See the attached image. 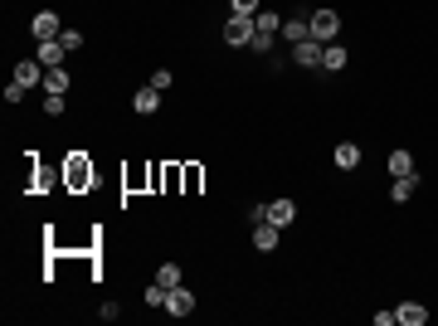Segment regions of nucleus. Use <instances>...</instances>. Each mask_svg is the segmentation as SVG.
Masks as SVG:
<instances>
[{
    "mask_svg": "<svg viewBox=\"0 0 438 326\" xmlns=\"http://www.w3.org/2000/svg\"><path fill=\"white\" fill-rule=\"evenodd\" d=\"M253 34H258V24H253V15H229V24H224V44H234V49H243V44H253Z\"/></svg>",
    "mask_w": 438,
    "mask_h": 326,
    "instance_id": "obj_1",
    "label": "nucleus"
},
{
    "mask_svg": "<svg viewBox=\"0 0 438 326\" xmlns=\"http://www.w3.org/2000/svg\"><path fill=\"white\" fill-rule=\"evenodd\" d=\"M307 24H312V39H322V44L341 34V15H336V10H317V15H312Z\"/></svg>",
    "mask_w": 438,
    "mask_h": 326,
    "instance_id": "obj_2",
    "label": "nucleus"
},
{
    "mask_svg": "<svg viewBox=\"0 0 438 326\" xmlns=\"http://www.w3.org/2000/svg\"><path fill=\"white\" fill-rule=\"evenodd\" d=\"M322 49H327L322 39H302V44H292V64L297 69H317L322 64Z\"/></svg>",
    "mask_w": 438,
    "mask_h": 326,
    "instance_id": "obj_3",
    "label": "nucleus"
},
{
    "mask_svg": "<svg viewBox=\"0 0 438 326\" xmlns=\"http://www.w3.org/2000/svg\"><path fill=\"white\" fill-rule=\"evenodd\" d=\"M64 54H69L64 39H39V54H34V59H39L44 69H64Z\"/></svg>",
    "mask_w": 438,
    "mask_h": 326,
    "instance_id": "obj_4",
    "label": "nucleus"
},
{
    "mask_svg": "<svg viewBox=\"0 0 438 326\" xmlns=\"http://www.w3.org/2000/svg\"><path fill=\"white\" fill-rule=\"evenodd\" d=\"M44 73H49V69H44L39 59H24V64H15V83H20V88H34V83H44Z\"/></svg>",
    "mask_w": 438,
    "mask_h": 326,
    "instance_id": "obj_5",
    "label": "nucleus"
},
{
    "mask_svg": "<svg viewBox=\"0 0 438 326\" xmlns=\"http://www.w3.org/2000/svg\"><path fill=\"white\" fill-rule=\"evenodd\" d=\"M166 312H171V317H190V312H195V292L171 288V292H166Z\"/></svg>",
    "mask_w": 438,
    "mask_h": 326,
    "instance_id": "obj_6",
    "label": "nucleus"
},
{
    "mask_svg": "<svg viewBox=\"0 0 438 326\" xmlns=\"http://www.w3.org/2000/svg\"><path fill=\"white\" fill-rule=\"evenodd\" d=\"M263 215L273 219L278 229H288V224L297 219V205H292V200H273V205H263Z\"/></svg>",
    "mask_w": 438,
    "mask_h": 326,
    "instance_id": "obj_7",
    "label": "nucleus"
},
{
    "mask_svg": "<svg viewBox=\"0 0 438 326\" xmlns=\"http://www.w3.org/2000/svg\"><path fill=\"white\" fill-rule=\"evenodd\" d=\"M29 29H34V39H59V34H64V29H59V15H54V10L34 15V24H29Z\"/></svg>",
    "mask_w": 438,
    "mask_h": 326,
    "instance_id": "obj_8",
    "label": "nucleus"
},
{
    "mask_svg": "<svg viewBox=\"0 0 438 326\" xmlns=\"http://www.w3.org/2000/svg\"><path fill=\"white\" fill-rule=\"evenodd\" d=\"M69 185H73V190L93 185V166H88V156H73V161H69Z\"/></svg>",
    "mask_w": 438,
    "mask_h": 326,
    "instance_id": "obj_9",
    "label": "nucleus"
},
{
    "mask_svg": "<svg viewBox=\"0 0 438 326\" xmlns=\"http://www.w3.org/2000/svg\"><path fill=\"white\" fill-rule=\"evenodd\" d=\"M132 108L141 112V117H151V112L161 108V88H151V83H146V88H136V98H132Z\"/></svg>",
    "mask_w": 438,
    "mask_h": 326,
    "instance_id": "obj_10",
    "label": "nucleus"
},
{
    "mask_svg": "<svg viewBox=\"0 0 438 326\" xmlns=\"http://www.w3.org/2000/svg\"><path fill=\"white\" fill-rule=\"evenodd\" d=\"M278 234H283V229H278L273 219H258V229H253V243L268 253V248H278Z\"/></svg>",
    "mask_w": 438,
    "mask_h": 326,
    "instance_id": "obj_11",
    "label": "nucleus"
},
{
    "mask_svg": "<svg viewBox=\"0 0 438 326\" xmlns=\"http://www.w3.org/2000/svg\"><path fill=\"white\" fill-rule=\"evenodd\" d=\"M385 166H390V176H395V180H400V176H419L409 151H390V161H385Z\"/></svg>",
    "mask_w": 438,
    "mask_h": 326,
    "instance_id": "obj_12",
    "label": "nucleus"
},
{
    "mask_svg": "<svg viewBox=\"0 0 438 326\" xmlns=\"http://www.w3.org/2000/svg\"><path fill=\"white\" fill-rule=\"evenodd\" d=\"M336 166H341V171H355V166H360V146H355V141H341V146H336Z\"/></svg>",
    "mask_w": 438,
    "mask_h": 326,
    "instance_id": "obj_13",
    "label": "nucleus"
},
{
    "mask_svg": "<svg viewBox=\"0 0 438 326\" xmlns=\"http://www.w3.org/2000/svg\"><path fill=\"white\" fill-rule=\"evenodd\" d=\"M414 190H419V176H400V180H395V190H390V200H395V205H404V200H414Z\"/></svg>",
    "mask_w": 438,
    "mask_h": 326,
    "instance_id": "obj_14",
    "label": "nucleus"
},
{
    "mask_svg": "<svg viewBox=\"0 0 438 326\" xmlns=\"http://www.w3.org/2000/svg\"><path fill=\"white\" fill-rule=\"evenodd\" d=\"M395 317H400V322H404V326H424V322H429V312H424L419 302H404V307H400Z\"/></svg>",
    "mask_w": 438,
    "mask_h": 326,
    "instance_id": "obj_15",
    "label": "nucleus"
},
{
    "mask_svg": "<svg viewBox=\"0 0 438 326\" xmlns=\"http://www.w3.org/2000/svg\"><path fill=\"white\" fill-rule=\"evenodd\" d=\"M322 69H331V73L346 69V49H341V44H327V49H322Z\"/></svg>",
    "mask_w": 438,
    "mask_h": 326,
    "instance_id": "obj_16",
    "label": "nucleus"
},
{
    "mask_svg": "<svg viewBox=\"0 0 438 326\" xmlns=\"http://www.w3.org/2000/svg\"><path fill=\"white\" fill-rule=\"evenodd\" d=\"M283 34H288L292 44H302V39H312V24H307V20H288V24H283Z\"/></svg>",
    "mask_w": 438,
    "mask_h": 326,
    "instance_id": "obj_17",
    "label": "nucleus"
},
{
    "mask_svg": "<svg viewBox=\"0 0 438 326\" xmlns=\"http://www.w3.org/2000/svg\"><path fill=\"white\" fill-rule=\"evenodd\" d=\"M156 283H161L166 292H171V288H181V268H176V263H161V268H156Z\"/></svg>",
    "mask_w": 438,
    "mask_h": 326,
    "instance_id": "obj_18",
    "label": "nucleus"
},
{
    "mask_svg": "<svg viewBox=\"0 0 438 326\" xmlns=\"http://www.w3.org/2000/svg\"><path fill=\"white\" fill-rule=\"evenodd\" d=\"M44 88H49V93H69V73H64V69H49V73H44Z\"/></svg>",
    "mask_w": 438,
    "mask_h": 326,
    "instance_id": "obj_19",
    "label": "nucleus"
},
{
    "mask_svg": "<svg viewBox=\"0 0 438 326\" xmlns=\"http://www.w3.org/2000/svg\"><path fill=\"white\" fill-rule=\"evenodd\" d=\"M253 24H258V34H278V15H268V10H258Z\"/></svg>",
    "mask_w": 438,
    "mask_h": 326,
    "instance_id": "obj_20",
    "label": "nucleus"
},
{
    "mask_svg": "<svg viewBox=\"0 0 438 326\" xmlns=\"http://www.w3.org/2000/svg\"><path fill=\"white\" fill-rule=\"evenodd\" d=\"M146 307H166V288H161V283L146 288Z\"/></svg>",
    "mask_w": 438,
    "mask_h": 326,
    "instance_id": "obj_21",
    "label": "nucleus"
},
{
    "mask_svg": "<svg viewBox=\"0 0 438 326\" xmlns=\"http://www.w3.org/2000/svg\"><path fill=\"white\" fill-rule=\"evenodd\" d=\"M44 112L59 117V112H64V93H49V98H44Z\"/></svg>",
    "mask_w": 438,
    "mask_h": 326,
    "instance_id": "obj_22",
    "label": "nucleus"
},
{
    "mask_svg": "<svg viewBox=\"0 0 438 326\" xmlns=\"http://www.w3.org/2000/svg\"><path fill=\"white\" fill-rule=\"evenodd\" d=\"M59 39H64V49H78V44H83V34H78V29H64Z\"/></svg>",
    "mask_w": 438,
    "mask_h": 326,
    "instance_id": "obj_23",
    "label": "nucleus"
},
{
    "mask_svg": "<svg viewBox=\"0 0 438 326\" xmlns=\"http://www.w3.org/2000/svg\"><path fill=\"white\" fill-rule=\"evenodd\" d=\"M151 88H161V93H166V88H171V73H166V69H156V73H151Z\"/></svg>",
    "mask_w": 438,
    "mask_h": 326,
    "instance_id": "obj_24",
    "label": "nucleus"
},
{
    "mask_svg": "<svg viewBox=\"0 0 438 326\" xmlns=\"http://www.w3.org/2000/svg\"><path fill=\"white\" fill-rule=\"evenodd\" d=\"M234 15H258V0H234Z\"/></svg>",
    "mask_w": 438,
    "mask_h": 326,
    "instance_id": "obj_25",
    "label": "nucleus"
}]
</instances>
